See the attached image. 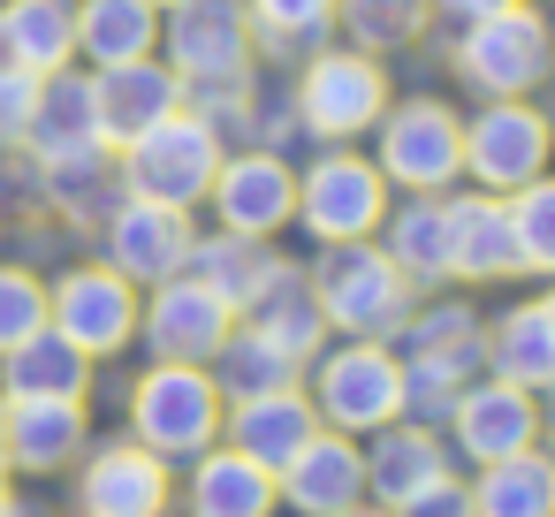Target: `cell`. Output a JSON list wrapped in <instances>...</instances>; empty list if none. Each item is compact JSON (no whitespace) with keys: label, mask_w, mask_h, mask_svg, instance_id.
Segmentation results:
<instances>
[{"label":"cell","mask_w":555,"mask_h":517,"mask_svg":"<svg viewBox=\"0 0 555 517\" xmlns=\"http://www.w3.org/2000/svg\"><path fill=\"white\" fill-rule=\"evenodd\" d=\"M373 236H380L388 267H396L411 289L449 282V191H403V206L380 214Z\"/></svg>","instance_id":"44dd1931"},{"label":"cell","mask_w":555,"mask_h":517,"mask_svg":"<svg viewBox=\"0 0 555 517\" xmlns=\"http://www.w3.org/2000/svg\"><path fill=\"white\" fill-rule=\"evenodd\" d=\"M221 426H229V449H236V456L282 471V464L320 434V411H312V396H297V388H267V396H236V403L221 411Z\"/></svg>","instance_id":"ffe728a7"},{"label":"cell","mask_w":555,"mask_h":517,"mask_svg":"<svg viewBox=\"0 0 555 517\" xmlns=\"http://www.w3.org/2000/svg\"><path fill=\"white\" fill-rule=\"evenodd\" d=\"M464 494H472V517H555V456L517 449L502 464H479V487Z\"/></svg>","instance_id":"1f68e13d"},{"label":"cell","mask_w":555,"mask_h":517,"mask_svg":"<svg viewBox=\"0 0 555 517\" xmlns=\"http://www.w3.org/2000/svg\"><path fill=\"white\" fill-rule=\"evenodd\" d=\"M191 259V214L183 206H153V198H122L107 214V267L122 282H168Z\"/></svg>","instance_id":"e0dca14e"},{"label":"cell","mask_w":555,"mask_h":517,"mask_svg":"<svg viewBox=\"0 0 555 517\" xmlns=\"http://www.w3.org/2000/svg\"><path fill=\"white\" fill-rule=\"evenodd\" d=\"M39 327H47V282L24 267H0V350H16Z\"/></svg>","instance_id":"74e56055"},{"label":"cell","mask_w":555,"mask_h":517,"mask_svg":"<svg viewBox=\"0 0 555 517\" xmlns=\"http://www.w3.org/2000/svg\"><path fill=\"white\" fill-rule=\"evenodd\" d=\"M373 168L396 191H449L464 176V115L449 100H426V92L380 107V122H373Z\"/></svg>","instance_id":"7a4b0ae2"},{"label":"cell","mask_w":555,"mask_h":517,"mask_svg":"<svg viewBox=\"0 0 555 517\" xmlns=\"http://www.w3.org/2000/svg\"><path fill=\"white\" fill-rule=\"evenodd\" d=\"M388 214V183L365 153H320L297 176V221L312 229V244H365Z\"/></svg>","instance_id":"8fae6325"},{"label":"cell","mask_w":555,"mask_h":517,"mask_svg":"<svg viewBox=\"0 0 555 517\" xmlns=\"http://www.w3.org/2000/svg\"><path fill=\"white\" fill-rule=\"evenodd\" d=\"M244 320H251L267 342H282L289 358H312L320 335H327V312H320V297H312V274H305V267H282V259H274V274L259 282V297L244 305Z\"/></svg>","instance_id":"4316f807"},{"label":"cell","mask_w":555,"mask_h":517,"mask_svg":"<svg viewBox=\"0 0 555 517\" xmlns=\"http://www.w3.org/2000/svg\"><path fill=\"white\" fill-rule=\"evenodd\" d=\"M153 9H160V16H168V9H183V0H153Z\"/></svg>","instance_id":"bcb514c9"},{"label":"cell","mask_w":555,"mask_h":517,"mask_svg":"<svg viewBox=\"0 0 555 517\" xmlns=\"http://www.w3.org/2000/svg\"><path fill=\"white\" fill-rule=\"evenodd\" d=\"M449 464H441V441H434V426H403V418H388L380 434H373V449H365V487L380 494V509H396V502H411L418 487H434Z\"/></svg>","instance_id":"f1b7e54d"},{"label":"cell","mask_w":555,"mask_h":517,"mask_svg":"<svg viewBox=\"0 0 555 517\" xmlns=\"http://www.w3.org/2000/svg\"><path fill=\"white\" fill-rule=\"evenodd\" d=\"M312 411L335 434H380L388 418H403V358L358 335L343 350H312Z\"/></svg>","instance_id":"277c9868"},{"label":"cell","mask_w":555,"mask_h":517,"mask_svg":"<svg viewBox=\"0 0 555 517\" xmlns=\"http://www.w3.org/2000/svg\"><path fill=\"white\" fill-rule=\"evenodd\" d=\"M540 312H547V320H555V282H547V297H540Z\"/></svg>","instance_id":"ee69618b"},{"label":"cell","mask_w":555,"mask_h":517,"mask_svg":"<svg viewBox=\"0 0 555 517\" xmlns=\"http://www.w3.org/2000/svg\"><path fill=\"white\" fill-rule=\"evenodd\" d=\"M138 320H145V342H153L168 365H214L221 342L236 335V312H229L198 274L153 282V305H138Z\"/></svg>","instance_id":"5bb4252c"},{"label":"cell","mask_w":555,"mask_h":517,"mask_svg":"<svg viewBox=\"0 0 555 517\" xmlns=\"http://www.w3.org/2000/svg\"><path fill=\"white\" fill-rule=\"evenodd\" d=\"M449 426H456V449L472 464H502V456H517V449L540 441V403L525 388H509V380H472L456 396Z\"/></svg>","instance_id":"d6986e66"},{"label":"cell","mask_w":555,"mask_h":517,"mask_svg":"<svg viewBox=\"0 0 555 517\" xmlns=\"http://www.w3.org/2000/svg\"><path fill=\"white\" fill-rule=\"evenodd\" d=\"M509 244H517V274H555V176L509 191Z\"/></svg>","instance_id":"d590c367"},{"label":"cell","mask_w":555,"mask_h":517,"mask_svg":"<svg viewBox=\"0 0 555 517\" xmlns=\"http://www.w3.org/2000/svg\"><path fill=\"white\" fill-rule=\"evenodd\" d=\"M160 47L183 85H236V77H251L259 31H251L244 0H183L160 24Z\"/></svg>","instance_id":"30bf717a"},{"label":"cell","mask_w":555,"mask_h":517,"mask_svg":"<svg viewBox=\"0 0 555 517\" xmlns=\"http://www.w3.org/2000/svg\"><path fill=\"white\" fill-rule=\"evenodd\" d=\"M547 69H555V31L525 9V0L502 9V16L464 24V39H456V77L472 92H487V100H525V92L547 85Z\"/></svg>","instance_id":"8992f818"},{"label":"cell","mask_w":555,"mask_h":517,"mask_svg":"<svg viewBox=\"0 0 555 517\" xmlns=\"http://www.w3.org/2000/svg\"><path fill=\"white\" fill-rule=\"evenodd\" d=\"M47 327H62L85 358H115L138 335V282H122L115 267H69L47 289Z\"/></svg>","instance_id":"4fadbf2b"},{"label":"cell","mask_w":555,"mask_h":517,"mask_svg":"<svg viewBox=\"0 0 555 517\" xmlns=\"http://www.w3.org/2000/svg\"><path fill=\"white\" fill-rule=\"evenodd\" d=\"M31 100H39V77H31V69H16V62H0V145H16V138H24Z\"/></svg>","instance_id":"f35d334b"},{"label":"cell","mask_w":555,"mask_h":517,"mask_svg":"<svg viewBox=\"0 0 555 517\" xmlns=\"http://www.w3.org/2000/svg\"><path fill=\"white\" fill-rule=\"evenodd\" d=\"M441 16H456V24H479V16H502V9H517V0H434Z\"/></svg>","instance_id":"60d3db41"},{"label":"cell","mask_w":555,"mask_h":517,"mask_svg":"<svg viewBox=\"0 0 555 517\" xmlns=\"http://www.w3.org/2000/svg\"><path fill=\"white\" fill-rule=\"evenodd\" d=\"M312 274V297L327 312V327L358 335V342H380V335H403V320L418 312V289L388 267V251L365 236V244H320V259L305 267Z\"/></svg>","instance_id":"6da1fadb"},{"label":"cell","mask_w":555,"mask_h":517,"mask_svg":"<svg viewBox=\"0 0 555 517\" xmlns=\"http://www.w3.org/2000/svg\"><path fill=\"white\" fill-rule=\"evenodd\" d=\"M274 509V471L236 456V449H198L191 471V517H267Z\"/></svg>","instance_id":"4dcf8cb0"},{"label":"cell","mask_w":555,"mask_h":517,"mask_svg":"<svg viewBox=\"0 0 555 517\" xmlns=\"http://www.w3.org/2000/svg\"><path fill=\"white\" fill-rule=\"evenodd\" d=\"M547 160H555V122L532 100H487L464 122V176H472V191L509 198V191L540 183Z\"/></svg>","instance_id":"52a82bcc"},{"label":"cell","mask_w":555,"mask_h":517,"mask_svg":"<svg viewBox=\"0 0 555 517\" xmlns=\"http://www.w3.org/2000/svg\"><path fill=\"white\" fill-rule=\"evenodd\" d=\"M236 320H244V305L259 297V282L274 274V251L259 244V236H229V229H214V236H191V259H183Z\"/></svg>","instance_id":"d6a6232c"},{"label":"cell","mask_w":555,"mask_h":517,"mask_svg":"<svg viewBox=\"0 0 555 517\" xmlns=\"http://www.w3.org/2000/svg\"><path fill=\"white\" fill-rule=\"evenodd\" d=\"M274 502L305 509V517H343L350 502H365V449L335 426H320L282 471H274Z\"/></svg>","instance_id":"9a60e30c"},{"label":"cell","mask_w":555,"mask_h":517,"mask_svg":"<svg viewBox=\"0 0 555 517\" xmlns=\"http://www.w3.org/2000/svg\"><path fill=\"white\" fill-rule=\"evenodd\" d=\"M214 221L229 236H274L297 221V168L267 145H244V153H221V176H214Z\"/></svg>","instance_id":"7c38bea8"},{"label":"cell","mask_w":555,"mask_h":517,"mask_svg":"<svg viewBox=\"0 0 555 517\" xmlns=\"http://www.w3.org/2000/svg\"><path fill=\"white\" fill-rule=\"evenodd\" d=\"M396 517H472V494H464V487L441 471L434 487H418L411 502H396Z\"/></svg>","instance_id":"ab89813d"},{"label":"cell","mask_w":555,"mask_h":517,"mask_svg":"<svg viewBox=\"0 0 555 517\" xmlns=\"http://www.w3.org/2000/svg\"><path fill=\"white\" fill-rule=\"evenodd\" d=\"M221 138L191 115V107H176L168 122H153L138 145H122V198H153V206H206V191H214V176H221Z\"/></svg>","instance_id":"3957f363"},{"label":"cell","mask_w":555,"mask_h":517,"mask_svg":"<svg viewBox=\"0 0 555 517\" xmlns=\"http://www.w3.org/2000/svg\"><path fill=\"white\" fill-rule=\"evenodd\" d=\"M77 509L85 517H168V456H153L145 441H107L77 479Z\"/></svg>","instance_id":"ac0fdd59"},{"label":"cell","mask_w":555,"mask_h":517,"mask_svg":"<svg viewBox=\"0 0 555 517\" xmlns=\"http://www.w3.org/2000/svg\"><path fill=\"white\" fill-rule=\"evenodd\" d=\"M449 274L456 282H502V274H517L509 198H494V191L449 198Z\"/></svg>","instance_id":"603a6c76"},{"label":"cell","mask_w":555,"mask_h":517,"mask_svg":"<svg viewBox=\"0 0 555 517\" xmlns=\"http://www.w3.org/2000/svg\"><path fill=\"white\" fill-rule=\"evenodd\" d=\"M183 107V77L168 62H122V69H100L92 77V115H100V145H138L153 122H168Z\"/></svg>","instance_id":"2e32d148"},{"label":"cell","mask_w":555,"mask_h":517,"mask_svg":"<svg viewBox=\"0 0 555 517\" xmlns=\"http://www.w3.org/2000/svg\"><path fill=\"white\" fill-rule=\"evenodd\" d=\"M0 62L54 77L77 62V0H9L0 9Z\"/></svg>","instance_id":"d4e9b609"},{"label":"cell","mask_w":555,"mask_h":517,"mask_svg":"<svg viewBox=\"0 0 555 517\" xmlns=\"http://www.w3.org/2000/svg\"><path fill=\"white\" fill-rule=\"evenodd\" d=\"M403 335H411V358H403V411L449 418L456 396L472 388V373L487 365L479 320H472L464 305H434V312H411Z\"/></svg>","instance_id":"5b68a950"},{"label":"cell","mask_w":555,"mask_h":517,"mask_svg":"<svg viewBox=\"0 0 555 517\" xmlns=\"http://www.w3.org/2000/svg\"><path fill=\"white\" fill-rule=\"evenodd\" d=\"M479 342H487L494 380H509V388H525V396L555 388V320H547L540 305H509Z\"/></svg>","instance_id":"f546056e"},{"label":"cell","mask_w":555,"mask_h":517,"mask_svg":"<svg viewBox=\"0 0 555 517\" xmlns=\"http://www.w3.org/2000/svg\"><path fill=\"white\" fill-rule=\"evenodd\" d=\"M244 9H251V31L267 47H297V39L335 24V0H244Z\"/></svg>","instance_id":"8d00e7d4"},{"label":"cell","mask_w":555,"mask_h":517,"mask_svg":"<svg viewBox=\"0 0 555 517\" xmlns=\"http://www.w3.org/2000/svg\"><path fill=\"white\" fill-rule=\"evenodd\" d=\"M0 471H9V403H0Z\"/></svg>","instance_id":"b9f144b4"},{"label":"cell","mask_w":555,"mask_h":517,"mask_svg":"<svg viewBox=\"0 0 555 517\" xmlns=\"http://www.w3.org/2000/svg\"><path fill=\"white\" fill-rule=\"evenodd\" d=\"M77 449H85V403L77 396H16L9 403V464L16 471H62Z\"/></svg>","instance_id":"cb8c5ba5"},{"label":"cell","mask_w":555,"mask_h":517,"mask_svg":"<svg viewBox=\"0 0 555 517\" xmlns=\"http://www.w3.org/2000/svg\"><path fill=\"white\" fill-rule=\"evenodd\" d=\"M24 145H31V153H39L47 168H62V160H85V153H100L92 77H69V69L39 77V100H31V122H24Z\"/></svg>","instance_id":"7402d4cb"},{"label":"cell","mask_w":555,"mask_h":517,"mask_svg":"<svg viewBox=\"0 0 555 517\" xmlns=\"http://www.w3.org/2000/svg\"><path fill=\"white\" fill-rule=\"evenodd\" d=\"M0 517H16V502H9V487H0Z\"/></svg>","instance_id":"f6af8a7d"},{"label":"cell","mask_w":555,"mask_h":517,"mask_svg":"<svg viewBox=\"0 0 555 517\" xmlns=\"http://www.w3.org/2000/svg\"><path fill=\"white\" fill-rule=\"evenodd\" d=\"M547 434H555V418H547Z\"/></svg>","instance_id":"7dc6e473"},{"label":"cell","mask_w":555,"mask_h":517,"mask_svg":"<svg viewBox=\"0 0 555 517\" xmlns=\"http://www.w3.org/2000/svg\"><path fill=\"white\" fill-rule=\"evenodd\" d=\"M388 107V77H380V54H358V47H335V54H312L305 77H297V122L320 138V145H350L380 122Z\"/></svg>","instance_id":"9c48e42d"},{"label":"cell","mask_w":555,"mask_h":517,"mask_svg":"<svg viewBox=\"0 0 555 517\" xmlns=\"http://www.w3.org/2000/svg\"><path fill=\"white\" fill-rule=\"evenodd\" d=\"M85 388H92V358L62 335V327H39V335H24L16 350H0V396H77L85 403Z\"/></svg>","instance_id":"484cf974"},{"label":"cell","mask_w":555,"mask_h":517,"mask_svg":"<svg viewBox=\"0 0 555 517\" xmlns=\"http://www.w3.org/2000/svg\"><path fill=\"white\" fill-rule=\"evenodd\" d=\"M426 9L434 0H335L343 31L358 39V54H396L426 31Z\"/></svg>","instance_id":"e575fe53"},{"label":"cell","mask_w":555,"mask_h":517,"mask_svg":"<svg viewBox=\"0 0 555 517\" xmlns=\"http://www.w3.org/2000/svg\"><path fill=\"white\" fill-rule=\"evenodd\" d=\"M343 517H396V509H365V502H350V509H343Z\"/></svg>","instance_id":"7bdbcfd3"},{"label":"cell","mask_w":555,"mask_h":517,"mask_svg":"<svg viewBox=\"0 0 555 517\" xmlns=\"http://www.w3.org/2000/svg\"><path fill=\"white\" fill-rule=\"evenodd\" d=\"M221 388H214V373L206 365H153L138 388H130V426H138V441L153 449V456H198V449H214V434H221Z\"/></svg>","instance_id":"ba28073f"},{"label":"cell","mask_w":555,"mask_h":517,"mask_svg":"<svg viewBox=\"0 0 555 517\" xmlns=\"http://www.w3.org/2000/svg\"><path fill=\"white\" fill-rule=\"evenodd\" d=\"M297 365H305V358H289V350L267 342L259 327H236V335L221 342V358H214V388H221V403L267 396V388H297Z\"/></svg>","instance_id":"836d02e7"},{"label":"cell","mask_w":555,"mask_h":517,"mask_svg":"<svg viewBox=\"0 0 555 517\" xmlns=\"http://www.w3.org/2000/svg\"><path fill=\"white\" fill-rule=\"evenodd\" d=\"M160 47V9L153 0H77V54L92 69L145 62Z\"/></svg>","instance_id":"83f0119b"}]
</instances>
